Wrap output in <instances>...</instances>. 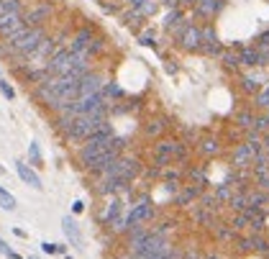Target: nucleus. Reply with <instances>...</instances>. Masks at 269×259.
<instances>
[{
  "mask_svg": "<svg viewBox=\"0 0 269 259\" xmlns=\"http://www.w3.org/2000/svg\"><path fill=\"white\" fill-rule=\"evenodd\" d=\"M182 3H185V5H197L200 0H182Z\"/></svg>",
  "mask_w": 269,
  "mask_h": 259,
  "instance_id": "nucleus-48",
  "label": "nucleus"
},
{
  "mask_svg": "<svg viewBox=\"0 0 269 259\" xmlns=\"http://www.w3.org/2000/svg\"><path fill=\"white\" fill-rule=\"evenodd\" d=\"M29 259H39V257H33V254H31V257H29Z\"/></svg>",
  "mask_w": 269,
  "mask_h": 259,
  "instance_id": "nucleus-50",
  "label": "nucleus"
},
{
  "mask_svg": "<svg viewBox=\"0 0 269 259\" xmlns=\"http://www.w3.org/2000/svg\"><path fill=\"white\" fill-rule=\"evenodd\" d=\"M190 177H192V180L197 182V185H208V175H205V169L203 167H195V169H190Z\"/></svg>",
  "mask_w": 269,
  "mask_h": 259,
  "instance_id": "nucleus-32",
  "label": "nucleus"
},
{
  "mask_svg": "<svg viewBox=\"0 0 269 259\" xmlns=\"http://www.w3.org/2000/svg\"><path fill=\"white\" fill-rule=\"evenodd\" d=\"M249 226H251V221H249L246 213H236V216H233V221H231V228L236 231V234H238V231H246Z\"/></svg>",
  "mask_w": 269,
  "mask_h": 259,
  "instance_id": "nucleus-25",
  "label": "nucleus"
},
{
  "mask_svg": "<svg viewBox=\"0 0 269 259\" xmlns=\"http://www.w3.org/2000/svg\"><path fill=\"white\" fill-rule=\"evenodd\" d=\"M72 210H75V213H82V210H85V203H82V200H77L75 205H72Z\"/></svg>",
  "mask_w": 269,
  "mask_h": 259,
  "instance_id": "nucleus-45",
  "label": "nucleus"
},
{
  "mask_svg": "<svg viewBox=\"0 0 269 259\" xmlns=\"http://www.w3.org/2000/svg\"><path fill=\"white\" fill-rule=\"evenodd\" d=\"M267 115H269V111H267Z\"/></svg>",
  "mask_w": 269,
  "mask_h": 259,
  "instance_id": "nucleus-51",
  "label": "nucleus"
},
{
  "mask_svg": "<svg viewBox=\"0 0 269 259\" xmlns=\"http://www.w3.org/2000/svg\"><path fill=\"white\" fill-rule=\"evenodd\" d=\"M256 105H259V108H267V111H269V85L256 95Z\"/></svg>",
  "mask_w": 269,
  "mask_h": 259,
  "instance_id": "nucleus-37",
  "label": "nucleus"
},
{
  "mask_svg": "<svg viewBox=\"0 0 269 259\" xmlns=\"http://www.w3.org/2000/svg\"><path fill=\"white\" fill-rule=\"evenodd\" d=\"M215 239L218 241H233L236 239V231H233L231 226H221V228H215Z\"/></svg>",
  "mask_w": 269,
  "mask_h": 259,
  "instance_id": "nucleus-27",
  "label": "nucleus"
},
{
  "mask_svg": "<svg viewBox=\"0 0 269 259\" xmlns=\"http://www.w3.org/2000/svg\"><path fill=\"white\" fill-rule=\"evenodd\" d=\"M205 259H223L221 254H205Z\"/></svg>",
  "mask_w": 269,
  "mask_h": 259,
  "instance_id": "nucleus-49",
  "label": "nucleus"
},
{
  "mask_svg": "<svg viewBox=\"0 0 269 259\" xmlns=\"http://www.w3.org/2000/svg\"><path fill=\"white\" fill-rule=\"evenodd\" d=\"M0 205H3L5 210H16V198L5 190V187H0Z\"/></svg>",
  "mask_w": 269,
  "mask_h": 259,
  "instance_id": "nucleus-26",
  "label": "nucleus"
},
{
  "mask_svg": "<svg viewBox=\"0 0 269 259\" xmlns=\"http://www.w3.org/2000/svg\"><path fill=\"white\" fill-rule=\"evenodd\" d=\"M0 254H5V257H11V254H13V249L8 246V244H5L3 239H0Z\"/></svg>",
  "mask_w": 269,
  "mask_h": 259,
  "instance_id": "nucleus-42",
  "label": "nucleus"
},
{
  "mask_svg": "<svg viewBox=\"0 0 269 259\" xmlns=\"http://www.w3.org/2000/svg\"><path fill=\"white\" fill-rule=\"evenodd\" d=\"M108 108L97 111V113H90V115H79V118H75V123H72V129L64 133L67 141H87L93 133H97L100 129L108 126V118H105Z\"/></svg>",
  "mask_w": 269,
  "mask_h": 259,
  "instance_id": "nucleus-1",
  "label": "nucleus"
},
{
  "mask_svg": "<svg viewBox=\"0 0 269 259\" xmlns=\"http://www.w3.org/2000/svg\"><path fill=\"white\" fill-rule=\"evenodd\" d=\"M179 18H182V13H179L177 8H174V11H169V13H167V18H164V29H172V26H174Z\"/></svg>",
  "mask_w": 269,
  "mask_h": 259,
  "instance_id": "nucleus-35",
  "label": "nucleus"
},
{
  "mask_svg": "<svg viewBox=\"0 0 269 259\" xmlns=\"http://www.w3.org/2000/svg\"><path fill=\"white\" fill-rule=\"evenodd\" d=\"M256 185H259V190H262V193H267V195H269V175H267V177H262V180H256Z\"/></svg>",
  "mask_w": 269,
  "mask_h": 259,
  "instance_id": "nucleus-41",
  "label": "nucleus"
},
{
  "mask_svg": "<svg viewBox=\"0 0 269 259\" xmlns=\"http://www.w3.org/2000/svg\"><path fill=\"white\" fill-rule=\"evenodd\" d=\"M259 49H269V31L262 33V39H259Z\"/></svg>",
  "mask_w": 269,
  "mask_h": 259,
  "instance_id": "nucleus-43",
  "label": "nucleus"
},
{
  "mask_svg": "<svg viewBox=\"0 0 269 259\" xmlns=\"http://www.w3.org/2000/svg\"><path fill=\"white\" fill-rule=\"evenodd\" d=\"M254 157L256 154L251 151L249 144H238L231 154V164H233V169H246L249 164H254Z\"/></svg>",
  "mask_w": 269,
  "mask_h": 259,
  "instance_id": "nucleus-7",
  "label": "nucleus"
},
{
  "mask_svg": "<svg viewBox=\"0 0 269 259\" xmlns=\"http://www.w3.org/2000/svg\"><path fill=\"white\" fill-rule=\"evenodd\" d=\"M195 221L200 223V226H208V228H213V226H215V216H213V210H205V208H200V205H197V210H195Z\"/></svg>",
  "mask_w": 269,
  "mask_h": 259,
  "instance_id": "nucleus-20",
  "label": "nucleus"
},
{
  "mask_svg": "<svg viewBox=\"0 0 269 259\" xmlns=\"http://www.w3.org/2000/svg\"><path fill=\"white\" fill-rule=\"evenodd\" d=\"M0 93H3L8 100H13V97H16V90H13L11 85H8V80H3V77H0Z\"/></svg>",
  "mask_w": 269,
  "mask_h": 259,
  "instance_id": "nucleus-38",
  "label": "nucleus"
},
{
  "mask_svg": "<svg viewBox=\"0 0 269 259\" xmlns=\"http://www.w3.org/2000/svg\"><path fill=\"white\" fill-rule=\"evenodd\" d=\"M200 195H203V187L200 185H190V187H185V190L182 193H177V198H174V203L177 205H182V208H185V205H190L195 198H200Z\"/></svg>",
  "mask_w": 269,
  "mask_h": 259,
  "instance_id": "nucleus-13",
  "label": "nucleus"
},
{
  "mask_svg": "<svg viewBox=\"0 0 269 259\" xmlns=\"http://www.w3.org/2000/svg\"><path fill=\"white\" fill-rule=\"evenodd\" d=\"M254 252H259V254H269V241L262 236V234H259V236H254Z\"/></svg>",
  "mask_w": 269,
  "mask_h": 259,
  "instance_id": "nucleus-30",
  "label": "nucleus"
},
{
  "mask_svg": "<svg viewBox=\"0 0 269 259\" xmlns=\"http://www.w3.org/2000/svg\"><path fill=\"white\" fill-rule=\"evenodd\" d=\"M49 13H51V8H49V5H39V8H33V11L26 16V23H29V26H39Z\"/></svg>",
  "mask_w": 269,
  "mask_h": 259,
  "instance_id": "nucleus-17",
  "label": "nucleus"
},
{
  "mask_svg": "<svg viewBox=\"0 0 269 259\" xmlns=\"http://www.w3.org/2000/svg\"><path fill=\"white\" fill-rule=\"evenodd\" d=\"M221 8H223V0H200V3H197V16L210 18V16H215Z\"/></svg>",
  "mask_w": 269,
  "mask_h": 259,
  "instance_id": "nucleus-15",
  "label": "nucleus"
},
{
  "mask_svg": "<svg viewBox=\"0 0 269 259\" xmlns=\"http://www.w3.org/2000/svg\"><path fill=\"white\" fill-rule=\"evenodd\" d=\"M41 252H44V254H59V244H49V241H44V244H41Z\"/></svg>",
  "mask_w": 269,
  "mask_h": 259,
  "instance_id": "nucleus-39",
  "label": "nucleus"
},
{
  "mask_svg": "<svg viewBox=\"0 0 269 259\" xmlns=\"http://www.w3.org/2000/svg\"><path fill=\"white\" fill-rule=\"evenodd\" d=\"M62 228H64L67 239H69L75 246H79V244H82V236H79V228H77V223L72 221L69 216H64V218H62Z\"/></svg>",
  "mask_w": 269,
  "mask_h": 259,
  "instance_id": "nucleus-14",
  "label": "nucleus"
},
{
  "mask_svg": "<svg viewBox=\"0 0 269 259\" xmlns=\"http://www.w3.org/2000/svg\"><path fill=\"white\" fill-rule=\"evenodd\" d=\"M215 198H218V203H226V205H228V200L233 198V187L226 185V182L215 185Z\"/></svg>",
  "mask_w": 269,
  "mask_h": 259,
  "instance_id": "nucleus-22",
  "label": "nucleus"
},
{
  "mask_svg": "<svg viewBox=\"0 0 269 259\" xmlns=\"http://www.w3.org/2000/svg\"><path fill=\"white\" fill-rule=\"evenodd\" d=\"M103 95H105V100L108 97H121L123 95V90L115 82H105V87H103Z\"/></svg>",
  "mask_w": 269,
  "mask_h": 259,
  "instance_id": "nucleus-31",
  "label": "nucleus"
},
{
  "mask_svg": "<svg viewBox=\"0 0 269 259\" xmlns=\"http://www.w3.org/2000/svg\"><path fill=\"white\" fill-rule=\"evenodd\" d=\"M182 259H205V257H200V254L195 252V249H190V252H185V254H182Z\"/></svg>",
  "mask_w": 269,
  "mask_h": 259,
  "instance_id": "nucleus-44",
  "label": "nucleus"
},
{
  "mask_svg": "<svg viewBox=\"0 0 269 259\" xmlns=\"http://www.w3.org/2000/svg\"><path fill=\"white\" fill-rule=\"evenodd\" d=\"M254 121H256V115L251 113V111H238L236 113V123H238L241 129H246V131L254 129Z\"/></svg>",
  "mask_w": 269,
  "mask_h": 259,
  "instance_id": "nucleus-21",
  "label": "nucleus"
},
{
  "mask_svg": "<svg viewBox=\"0 0 269 259\" xmlns=\"http://www.w3.org/2000/svg\"><path fill=\"white\" fill-rule=\"evenodd\" d=\"M205 54H221V44H218V36H215V31L210 26H205L203 29V47H200Z\"/></svg>",
  "mask_w": 269,
  "mask_h": 259,
  "instance_id": "nucleus-11",
  "label": "nucleus"
},
{
  "mask_svg": "<svg viewBox=\"0 0 269 259\" xmlns=\"http://www.w3.org/2000/svg\"><path fill=\"white\" fill-rule=\"evenodd\" d=\"M228 208L236 210V213H244L249 208V190H246V187H241V190L233 193V198L228 200Z\"/></svg>",
  "mask_w": 269,
  "mask_h": 259,
  "instance_id": "nucleus-12",
  "label": "nucleus"
},
{
  "mask_svg": "<svg viewBox=\"0 0 269 259\" xmlns=\"http://www.w3.org/2000/svg\"><path fill=\"white\" fill-rule=\"evenodd\" d=\"M93 31L90 29H82V31H77L75 33V39H72V44H69V51L72 54H87L90 51V47H93Z\"/></svg>",
  "mask_w": 269,
  "mask_h": 259,
  "instance_id": "nucleus-8",
  "label": "nucleus"
},
{
  "mask_svg": "<svg viewBox=\"0 0 269 259\" xmlns=\"http://www.w3.org/2000/svg\"><path fill=\"white\" fill-rule=\"evenodd\" d=\"M221 59H223V65H226V67H233V69L241 65V57L236 54V51H223Z\"/></svg>",
  "mask_w": 269,
  "mask_h": 259,
  "instance_id": "nucleus-29",
  "label": "nucleus"
},
{
  "mask_svg": "<svg viewBox=\"0 0 269 259\" xmlns=\"http://www.w3.org/2000/svg\"><path fill=\"white\" fill-rule=\"evenodd\" d=\"M254 131H256V133L269 131V115H259V118L254 121Z\"/></svg>",
  "mask_w": 269,
  "mask_h": 259,
  "instance_id": "nucleus-34",
  "label": "nucleus"
},
{
  "mask_svg": "<svg viewBox=\"0 0 269 259\" xmlns=\"http://www.w3.org/2000/svg\"><path fill=\"white\" fill-rule=\"evenodd\" d=\"M179 141H159V144L154 146V164L161 169V167H167L169 162H172V159L177 157V151H179Z\"/></svg>",
  "mask_w": 269,
  "mask_h": 259,
  "instance_id": "nucleus-4",
  "label": "nucleus"
},
{
  "mask_svg": "<svg viewBox=\"0 0 269 259\" xmlns=\"http://www.w3.org/2000/svg\"><path fill=\"white\" fill-rule=\"evenodd\" d=\"M143 47H154V31H146V33H141V39H139Z\"/></svg>",
  "mask_w": 269,
  "mask_h": 259,
  "instance_id": "nucleus-40",
  "label": "nucleus"
},
{
  "mask_svg": "<svg viewBox=\"0 0 269 259\" xmlns=\"http://www.w3.org/2000/svg\"><path fill=\"white\" fill-rule=\"evenodd\" d=\"M164 129H167V121L164 118H154V121L146 123V129H143V131H146V136H159Z\"/></svg>",
  "mask_w": 269,
  "mask_h": 259,
  "instance_id": "nucleus-23",
  "label": "nucleus"
},
{
  "mask_svg": "<svg viewBox=\"0 0 269 259\" xmlns=\"http://www.w3.org/2000/svg\"><path fill=\"white\" fill-rule=\"evenodd\" d=\"M249 205H254V208H267L269 205V195L262 193V190H249Z\"/></svg>",
  "mask_w": 269,
  "mask_h": 259,
  "instance_id": "nucleus-19",
  "label": "nucleus"
},
{
  "mask_svg": "<svg viewBox=\"0 0 269 259\" xmlns=\"http://www.w3.org/2000/svg\"><path fill=\"white\" fill-rule=\"evenodd\" d=\"M236 246H238V252H254V236H238L236 239Z\"/></svg>",
  "mask_w": 269,
  "mask_h": 259,
  "instance_id": "nucleus-28",
  "label": "nucleus"
},
{
  "mask_svg": "<svg viewBox=\"0 0 269 259\" xmlns=\"http://www.w3.org/2000/svg\"><path fill=\"white\" fill-rule=\"evenodd\" d=\"M118 216H123V200L118 198V195H113V198H111V203H108V208L100 213V221L111 226V223H113L115 218H118Z\"/></svg>",
  "mask_w": 269,
  "mask_h": 259,
  "instance_id": "nucleus-10",
  "label": "nucleus"
},
{
  "mask_svg": "<svg viewBox=\"0 0 269 259\" xmlns=\"http://www.w3.org/2000/svg\"><path fill=\"white\" fill-rule=\"evenodd\" d=\"M103 77L97 72H87L82 80H79V97H87V95H95V93H103Z\"/></svg>",
  "mask_w": 269,
  "mask_h": 259,
  "instance_id": "nucleus-6",
  "label": "nucleus"
},
{
  "mask_svg": "<svg viewBox=\"0 0 269 259\" xmlns=\"http://www.w3.org/2000/svg\"><path fill=\"white\" fill-rule=\"evenodd\" d=\"M238 57H241V65H246V67H256V65H262V59H259V49H241L238 51Z\"/></svg>",
  "mask_w": 269,
  "mask_h": 259,
  "instance_id": "nucleus-18",
  "label": "nucleus"
},
{
  "mask_svg": "<svg viewBox=\"0 0 269 259\" xmlns=\"http://www.w3.org/2000/svg\"><path fill=\"white\" fill-rule=\"evenodd\" d=\"M16 172H18V177H21L26 185H31L33 190H41V187H44V185H41V177L36 175V169H31L26 162H21V159L16 162Z\"/></svg>",
  "mask_w": 269,
  "mask_h": 259,
  "instance_id": "nucleus-9",
  "label": "nucleus"
},
{
  "mask_svg": "<svg viewBox=\"0 0 269 259\" xmlns=\"http://www.w3.org/2000/svg\"><path fill=\"white\" fill-rule=\"evenodd\" d=\"M44 39H47V36H44V29H41V26H29V29H26L18 39H13L11 44H3L0 51H3V54L29 57V54H33V51L39 49V44H41Z\"/></svg>",
  "mask_w": 269,
  "mask_h": 259,
  "instance_id": "nucleus-2",
  "label": "nucleus"
},
{
  "mask_svg": "<svg viewBox=\"0 0 269 259\" xmlns=\"http://www.w3.org/2000/svg\"><path fill=\"white\" fill-rule=\"evenodd\" d=\"M177 41L182 49H200L203 47V29H197V26H182V29L177 31Z\"/></svg>",
  "mask_w": 269,
  "mask_h": 259,
  "instance_id": "nucleus-5",
  "label": "nucleus"
},
{
  "mask_svg": "<svg viewBox=\"0 0 269 259\" xmlns=\"http://www.w3.org/2000/svg\"><path fill=\"white\" fill-rule=\"evenodd\" d=\"M126 218H128V231L136 226H143L146 221L154 218V205H151L149 198H141L139 203L131 205V210H126Z\"/></svg>",
  "mask_w": 269,
  "mask_h": 259,
  "instance_id": "nucleus-3",
  "label": "nucleus"
},
{
  "mask_svg": "<svg viewBox=\"0 0 269 259\" xmlns=\"http://www.w3.org/2000/svg\"><path fill=\"white\" fill-rule=\"evenodd\" d=\"M29 151H31L33 167H41V151H39V144H36V141H31V144H29Z\"/></svg>",
  "mask_w": 269,
  "mask_h": 259,
  "instance_id": "nucleus-36",
  "label": "nucleus"
},
{
  "mask_svg": "<svg viewBox=\"0 0 269 259\" xmlns=\"http://www.w3.org/2000/svg\"><path fill=\"white\" fill-rule=\"evenodd\" d=\"M197 149H200V154H203V157H215V154L221 151V141H218V139H213V136H208V139H203V141H200V146H197Z\"/></svg>",
  "mask_w": 269,
  "mask_h": 259,
  "instance_id": "nucleus-16",
  "label": "nucleus"
},
{
  "mask_svg": "<svg viewBox=\"0 0 269 259\" xmlns=\"http://www.w3.org/2000/svg\"><path fill=\"white\" fill-rule=\"evenodd\" d=\"M218 205H221V203H218V198H215V193H203V195H200V208L215 213V210H218Z\"/></svg>",
  "mask_w": 269,
  "mask_h": 259,
  "instance_id": "nucleus-24",
  "label": "nucleus"
},
{
  "mask_svg": "<svg viewBox=\"0 0 269 259\" xmlns=\"http://www.w3.org/2000/svg\"><path fill=\"white\" fill-rule=\"evenodd\" d=\"M128 3H131L133 8H139V5H143V3H146V0H128Z\"/></svg>",
  "mask_w": 269,
  "mask_h": 259,
  "instance_id": "nucleus-47",
  "label": "nucleus"
},
{
  "mask_svg": "<svg viewBox=\"0 0 269 259\" xmlns=\"http://www.w3.org/2000/svg\"><path fill=\"white\" fill-rule=\"evenodd\" d=\"M241 85H244V90L246 93H256L259 90V77H244V80H241Z\"/></svg>",
  "mask_w": 269,
  "mask_h": 259,
  "instance_id": "nucleus-33",
  "label": "nucleus"
},
{
  "mask_svg": "<svg viewBox=\"0 0 269 259\" xmlns=\"http://www.w3.org/2000/svg\"><path fill=\"white\" fill-rule=\"evenodd\" d=\"M161 259H182V257H179V254H177V252H174V249H172V252H169V254H167V257H161Z\"/></svg>",
  "mask_w": 269,
  "mask_h": 259,
  "instance_id": "nucleus-46",
  "label": "nucleus"
}]
</instances>
